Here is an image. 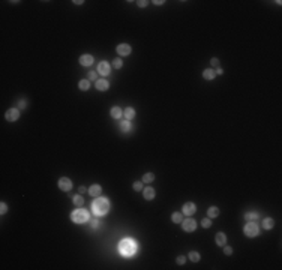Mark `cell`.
<instances>
[{"label":"cell","instance_id":"obj_1","mask_svg":"<svg viewBox=\"0 0 282 270\" xmlns=\"http://www.w3.org/2000/svg\"><path fill=\"white\" fill-rule=\"evenodd\" d=\"M92 209L96 215H105L110 210V203L107 198H96L92 203Z\"/></svg>","mask_w":282,"mask_h":270},{"label":"cell","instance_id":"obj_2","mask_svg":"<svg viewBox=\"0 0 282 270\" xmlns=\"http://www.w3.org/2000/svg\"><path fill=\"white\" fill-rule=\"evenodd\" d=\"M135 249H137L135 243H134L132 240H129V239L122 240V242H120V245H119V251H120V254H122V255H125V257H131V255H134Z\"/></svg>","mask_w":282,"mask_h":270},{"label":"cell","instance_id":"obj_3","mask_svg":"<svg viewBox=\"0 0 282 270\" xmlns=\"http://www.w3.org/2000/svg\"><path fill=\"white\" fill-rule=\"evenodd\" d=\"M71 218H72V221L77 222V224H84V222H87V219H89V213L84 209H77V210L72 212Z\"/></svg>","mask_w":282,"mask_h":270},{"label":"cell","instance_id":"obj_4","mask_svg":"<svg viewBox=\"0 0 282 270\" xmlns=\"http://www.w3.org/2000/svg\"><path fill=\"white\" fill-rule=\"evenodd\" d=\"M243 231H245V234L248 236V237H255L258 234V225L257 224H254V222H249V224H246L245 225V228H243Z\"/></svg>","mask_w":282,"mask_h":270},{"label":"cell","instance_id":"obj_5","mask_svg":"<svg viewBox=\"0 0 282 270\" xmlns=\"http://www.w3.org/2000/svg\"><path fill=\"white\" fill-rule=\"evenodd\" d=\"M182 227H183V231L192 233V231H195V228H197V222L194 219H185L183 224H182Z\"/></svg>","mask_w":282,"mask_h":270},{"label":"cell","instance_id":"obj_6","mask_svg":"<svg viewBox=\"0 0 282 270\" xmlns=\"http://www.w3.org/2000/svg\"><path fill=\"white\" fill-rule=\"evenodd\" d=\"M6 120L8 122H15V120H18V117H20V111L17 110V108H11L8 113H6Z\"/></svg>","mask_w":282,"mask_h":270},{"label":"cell","instance_id":"obj_7","mask_svg":"<svg viewBox=\"0 0 282 270\" xmlns=\"http://www.w3.org/2000/svg\"><path fill=\"white\" fill-rule=\"evenodd\" d=\"M59 188L66 192V191H69L72 188V182L68 179V177H62V179L59 180Z\"/></svg>","mask_w":282,"mask_h":270},{"label":"cell","instance_id":"obj_8","mask_svg":"<svg viewBox=\"0 0 282 270\" xmlns=\"http://www.w3.org/2000/svg\"><path fill=\"white\" fill-rule=\"evenodd\" d=\"M131 47L128 44H120V45H117V53H119L120 56H129L131 54Z\"/></svg>","mask_w":282,"mask_h":270},{"label":"cell","instance_id":"obj_9","mask_svg":"<svg viewBox=\"0 0 282 270\" xmlns=\"http://www.w3.org/2000/svg\"><path fill=\"white\" fill-rule=\"evenodd\" d=\"M110 65L107 62H101L99 66H98V72H99L101 75H110Z\"/></svg>","mask_w":282,"mask_h":270},{"label":"cell","instance_id":"obj_10","mask_svg":"<svg viewBox=\"0 0 282 270\" xmlns=\"http://www.w3.org/2000/svg\"><path fill=\"white\" fill-rule=\"evenodd\" d=\"M183 213L188 215V216L194 215L195 213V204L194 203H186L185 206H183Z\"/></svg>","mask_w":282,"mask_h":270},{"label":"cell","instance_id":"obj_11","mask_svg":"<svg viewBox=\"0 0 282 270\" xmlns=\"http://www.w3.org/2000/svg\"><path fill=\"white\" fill-rule=\"evenodd\" d=\"M80 63L83 65V66H90L92 63H93V57H92L90 54H84L80 57Z\"/></svg>","mask_w":282,"mask_h":270},{"label":"cell","instance_id":"obj_12","mask_svg":"<svg viewBox=\"0 0 282 270\" xmlns=\"http://www.w3.org/2000/svg\"><path fill=\"white\" fill-rule=\"evenodd\" d=\"M108 87H110V84H108L107 80H98V81H96V89H98V90L105 92V90H108Z\"/></svg>","mask_w":282,"mask_h":270},{"label":"cell","instance_id":"obj_13","mask_svg":"<svg viewBox=\"0 0 282 270\" xmlns=\"http://www.w3.org/2000/svg\"><path fill=\"white\" fill-rule=\"evenodd\" d=\"M89 192H90L92 197H98V195H101L102 188H101L99 185H92V186L89 188Z\"/></svg>","mask_w":282,"mask_h":270},{"label":"cell","instance_id":"obj_14","mask_svg":"<svg viewBox=\"0 0 282 270\" xmlns=\"http://www.w3.org/2000/svg\"><path fill=\"white\" fill-rule=\"evenodd\" d=\"M143 195L146 200H153L155 198V189L153 188H146L143 191Z\"/></svg>","mask_w":282,"mask_h":270},{"label":"cell","instance_id":"obj_15","mask_svg":"<svg viewBox=\"0 0 282 270\" xmlns=\"http://www.w3.org/2000/svg\"><path fill=\"white\" fill-rule=\"evenodd\" d=\"M216 243H218L219 246H224L227 243V236L224 233H218L216 234Z\"/></svg>","mask_w":282,"mask_h":270},{"label":"cell","instance_id":"obj_16","mask_svg":"<svg viewBox=\"0 0 282 270\" xmlns=\"http://www.w3.org/2000/svg\"><path fill=\"white\" fill-rule=\"evenodd\" d=\"M273 225H275V221H273L272 218H266V219L263 221V228H266V230L273 228Z\"/></svg>","mask_w":282,"mask_h":270},{"label":"cell","instance_id":"obj_17","mask_svg":"<svg viewBox=\"0 0 282 270\" xmlns=\"http://www.w3.org/2000/svg\"><path fill=\"white\" fill-rule=\"evenodd\" d=\"M215 75H216V74H215L213 69H206L204 72H203V77H204L206 80H213Z\"/></svg>","mask_w":282,"mask_h":270},{"label":"cell","instance_id":"obj_18","mask_svg":"<svg viewBox=\"0 0 282 270\" xmlns=\"http://www.w3.org/2000/svg\"><path fill=\"white\" fill-rule=\"evenodd\" d=\"M122 110L119 108V107H113L111 108V117H114V119H119V117H122Z\"/></svg>","mask_w":282,"mask_h":270},{"label":"cell","instance_id":"obj_19","mask_svg":"<svg viewBox=\"0 0 282 270\" xmlns=\"http://www.w3.org/2000/svg\"><path fill=\"white\" fill-rule=\"evenodd\" d=\"M125 117L128 119V120H131V119H134V116H135V110L134 108H131V107H128L126 110H125Z\"/></svg>","mask_w":282,"mask_h":270},{"label":"cell","instance_id":"obj_20","mask_svg":"<svg viewBox=\"0 0 282 270\" xmlns=\"http://www.w3.org/2000/svg\"><path fill=\"white\" fill-rule=\"evenodd\" d=\"M120 131L122 132H129L131 131V123L126 120V122H122L120 123Z\"/></svg>","mask_w":282,"mask_h":270},{"label":"cell","instance_id":"obj_21","mask_svg":"<svg viewBox=\"0 0 282 270\" xmlns=\"http://www.w3.org/2000/svg\"><path fill=\"white\" fill-rule=\"evenodd\" d=\"M78 87H80L81 90H89V87H90L89 80H81L80 83H78Z\"/></svg>","mask_w":282,"mask_h":270},{"label":"cell","instance_id":"obj_22","mask_svg":"<svg viewBox=\"0 0 282 270\" xmlns=\"http://www.w3.org/2000/svg\"><path fill=\"white\" fill-rule=\"evenodd\" d=\"M207 213H209V216H210V218H216V216L219 215V209L213 206V207L209 209V212H207Z\"/></svg>","mask_w":282,"mask_h":270},{"label":"cell","instance_id":"obj_23","mask_svg":"<svg viewBox=\"0 0 282 270\" xmlns=\"http://www.w3.org/2000/svg\"><path fill=\"white\" fill-rule=\"evenodd\" d=\"M153 180H155V176L152 173H147V174L143 176V183H150V182H153Z\"/></svg>","mask_w":282,"mask_h":270},{"label":"cell","instance_id":"obj_24","mask_svg":"<svg viewBox=\"0 0 282 270\" xmlns=\"http://www.w3.org/2000/svg\"><path fill=\"white\" fill-rule=\"evenodd\" d=\"M74 204H75L77 207H81L83 204H84L83 197H81V195H75V197H74Z\"/></svg>","mask_w":282,"mask_h":270},{"label":"cell","instance_id":"obj_25","mask_svg":"<svg viewBox=\"0 0 282 270\" xmlns=\"http://www.w3.org/2000/svg\"><path fill=\"white\" fill-rule=\"evenodd\" d=\"M189 260H191V261H194V263L200 261V254L197 252V251H192V252H189Z\"/></svg>","mask_w":282,"mask_h":270},{"label":"cell","instance_id":"obj_26","mask_svg":"<svg viewBox=\"0 0 282 270\" xmlns=\"http://www.w3.org/2000/svg\"><path fill=\"white\" fill-rule=\"evenodd\" d=\"M171 221L173 222H176V224H179L180 221H182V213H173V216H171Z\"/></svg>","mask_w":282,"mask_h":270},{"label":"cell","instance_id":"obj_27","mask_svg":"<svg viewBox=\"0 0 282 270\" xmlns=\"http://www.w3.org/2000/svg\"><path fill=\"white\" fill-rule=\"evenodd\" d=\"M113 66H114L116 69H120V68L123 66V62L120 60V59H114V60H113Z\"/></svg>","mask_w":282,"mask_h":270},{"label":"cell","instance_id":"obj_28","mask_svg":"<svg viewBox=\"0 0 282 270\" xmlns=\"http://www.w3.org/2000/svg\"><path fill=\"white\" fill-rule=\"evenodd\" d=\"M245 218H246L248 221H249V219H258V215H257V213H246Z\"/></svg>","mask_w":282,"mask_h":270},{"label":"cell","instance_id":"obj_29","mask_svg":"<svg viewBox=\"0 0 282 270\" xmlns=\"http://www.w3.org/2000/svg\"><path fill=\"white\" fill-rule=\"evenodd\" d=\"M201 225L204 227V228H209V227L212 225V221H210V219H203V221H201Z\"/></svg>","mask_w":282,"mask_h":270},{"label":"cell","instance_id":"obj_30","mask_svg":"<svg viewBox=\"0 0 282 270\" xmlns=\"http://www.w3.org/2000/svg\"><path fill=\"white\" fill-rule=\"evenodd\" d=\"M224 252H225V255H231V254H233V248H230V246H225V245H224Z\"/></svg>","mask_w":282,"mask_h":270},{"label":"cell","instance_id":"obj_31","mask_svg":"<svg viewBox=\"0 0 282 270\" xmlns=\"http://www.w3.org/2000/svg\"><path fill=\"white\" fill-rule=\"evenodd\" d=\"M0 207H2V209H0V212H2V215H5L6 212H8V206H6L5 203H2V204H0Z\"/></svg>","mask_w":282,"mask_h":270},{"label":"cell","instance_id":"obj_32","mask_svg":"<svg viewBox=\"0 0 282 270\" xmlns=\"http://www.w3.org/2000/svg\"><path fill=\"white\" fill-rule=\"evenodd\" d=\"M141 188H143V183L141 182H135L134 183V189L135 191H141Z\"/></svg>","mask_w":282,"mask_h":270},{"label":"cell","instance_id":"obj_33","mask_svg":"<svg viewBox=\"0 0 282 270\" xmlns=\"http://www.w3.org/2000/svg\"><path fill=\"white\" fill-rule=\"evenodd\" d=\"M210 63L213 65V66H219V59H216V57H213L212 60H210Z\"/></svg>","mask_w":282,"mask_h":270},{"label":"cell","instance_id":"obj_34","mask_svg":"<svg viewBox=\"0 0 282 270\" xmlns=\"http://www.w3.org/2000/svg\"><path fill=\"white\" fill-rule=\"evenodd\" d=\"M89 80H96V72H93V71L89 72Z\"/></svg>","mask_w":282,"mask_h":270},{"label":"cell","instance_id":"obj_35","mask_svg":"<svg viewBox=\"0 0 282 270\" xmlns=\"http://www.w3.org/2000/svg\"><path fill=\"white\" fill-rule=\"evenodd\" d=\"M147 3H149V2H146V0H140V2H138V6H140V8H146Z\"/></svg>","mask_w":282,"mask_h":270},{"label":"cell","instance_id":"obj_36","mask_svg":"<svg viewBox=\"0 0 282 270\" xmlns=\"http://www.w3.org/2000/svg\"><path fill=\"white\" fill-rule=\"evenodd\" d=\"M183 263H185V257H179L177 258V264H183Z\"/></svg>","mask_w":282,"mask_h":270},{"label":"cell","instance_id":"obj_37","mask_svg":"<svg viewBox=\"0 0 282 270\" xmlns=\"http://www.w3.org/2000/svg\"><path fill=\"white\" fill-rule=\"evenodd\" d=\"M86 188H84V186H80V189H78V192H80V194H84V192H86Z\"/></svg>","mask_w":282,"mask_h":270},{"label":"cell","instance_id":"obj_38","mask_svg":"<svg viewBox=\"0 0 282 270\" xmlns=\"http://www.w3.org/2000/svg\"><path fill=\"white\" fill-rule=\"evenodd\" d=\"M98 225H99V224H98V221H93V222H92V228H98Z\"/></svg>","mask_w":282,"mask_h":270},{"label":"cell","instance_id":"obj_39","mask_svg":"<svg viewBox=\"0 0 282 270\" xmlns=\"http://www.w3.org/2000/svg\"><path fill=\"white\" fill-rule=\"evenodd\" d=\"M222 72H224V71H222L221 68H218V71H216V72H215V74H218V75H221V74H222Z\"/></svg>","mask_w":282,"mask_h":270},{"label":"cell","instance_id":"obj_40","mask_svg":"<svg viewBox=\"0 0 282 270\" xmlns=\"http://www.w3.org/2000/svg\"><path fill=\"white\" fill-rule=\"evenodd\" d=\"M153 3H155V5H162L164 2H162V0H156V2H153Z\"/></svg>","mask_w":282,"mask_h":270}]
</instances>
